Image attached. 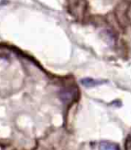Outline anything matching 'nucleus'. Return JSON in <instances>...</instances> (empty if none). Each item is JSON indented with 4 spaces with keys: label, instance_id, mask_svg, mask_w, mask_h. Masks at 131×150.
<instances>
[{
    "label": "nucleus",
    "instance_id": "7ed1b4c3",
    "mask_svg": "<svg viewBox=\"0 0 131 150\" xmlns=\"http://www.w3.org/2000/svg\"><path fill=\"white\" fill-rule=\"evenodd\" d=\"M100 150H118V148L114 144L110 142H102L99 146Z\"/></svg>",
    "mask_w": 131,
    "mask_h": 150
},
{
    "label": "nucleus",
    "instance_id": "f03ea898",
    "mask_svg": "<svg viewBox=\"0 0 131 150\" xmlns=\"http://www.w3.org/2000/svg\"><path fill=\"white\" fill-rule=\"evenodd\" d=\"M105 81H98V80H95V79H92V78H84L81 81V83L84 85V87H94V86H97V85H100V84H102L104 83Z\"/></svg>",
    "mask_w": 131,
    "mask_h": 150
},
{
    "label": "nucleus",
    "instance_id": "f257e3e1",
    "mask_svg": "<svg viewBox=\"0 0 131 150\" xmlns=\"http://www.w3.org/2000/svg\"><path fill=\"white\" fill-rule=\"evenodd\" d=\"M75 91H73L71 89H66L60 92V99L63 102L68 103L71 102L75 98Z\"/></svg>",
    "mask_w": 131,
    "mask_h": 150
}]
</instances>
